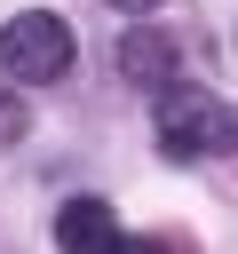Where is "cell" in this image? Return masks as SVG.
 <instances>
[{"mask_svg": "<svg viewBox=\"0 0 238 254\" xmlns=\"http://www.w3.org/2000/svg\"><path fill=\"white\" fill-rule=\"evenodd\" d=\"M71 64H79V40H71V24H63L56 8H16V16L0 24V71H8V79L48 87V79H63Z\"/></svg>", "mask_w": 238, "mask_h": 254, "instance_id": "6da1fadb", "label": "cell"}, {"mask_svg": "<svg viewBox=\"0 0 238 254\" xmlns=\"http://www.w3.org/2000/svg\"><path fill=\"white\" fill-rule=\"evenodd\" d=\"M175 71H182V48H175L167 32H143V24H135V32H119V79H127V87H143V95H151V87H167Z\"/></svg>", "mask_w": 238, "mask_h": 254, "instance_id": "3957f363", "label": "cell"}, {"mask_svg": "<svg viewBox=\"0 0 238 254\" xmlns=\"http://www.w3.org/2000/svg\"><path fill=\"white\" fill-rule=\"evenodd\" d=\"M111 8H119V16H151L159 0H111Z\"/></svg>", "mask_w": 238, "mask_h": 254, "instance_id": "8992f818", "label": "cell"}, {"mask_svg": "<svg viewBox=\"0 0 238 254\" xmlns=\"http://www.w3.org/2000/svg\"><path fill=\"white\" fill-rule=\"evenodd\" d=\"M56 238H63V246H119L127 230H119L111 198H63V206H56Z\"/></svg>", "mask_w": 238, "mask_h": 254, "instance_id": "277c9868", "label": "cell"}, {"mask_svg": "<svg viewBox=\"0 0 238 254\" xmlns=\"http://www.w3.org/2000/svg\"><path fill=\"white\" fill-rule=\"evenodd\" d=\"M24 135H32V103H24V87L0 79V151H16Z\"/></svg>", "mask_w": 238, "mask_h": 254, "instance_id": "5b68a950", "label": "cell"}, {"mask_svg": "<svg viewBox=\"0 0 238 254\" xmlns=\"http://www.w3.org/2000/svg\"><path fill=\"white\" fill-rule=\"evenodd\" d=\"M151 111H159V151L167 159H206V151H230V111L190 87V79H167L151 87Z\"/></svg>", "mask_w": 238, "mask_h": 254, "instance_id": "7a4b0ae2", "label": "cell"}]
</instances>
